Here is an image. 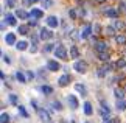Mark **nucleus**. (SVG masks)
I'll list each match as a JSON object with an SVG mask.
<instances>
[{
    "mask_svg": "<svg viewBox=\"0 0 126 123\" xmlns=\"http://www.w3.org/2000/svg\"><path fill=\"white\" fill-rule=\"evenodd\" d=\"M67 101H69V105H70L72 109H76V107L79 106V103H78V100H76L75 95H69V97H67Z\"/></svg>",
    "mask_w": 126,
    "mask_h": 123,
    "instance_id": "obj_8",
    "label": "nucleus"
},
{
    "mask_svg": "<svg viewBox=\"0 0 126 123\" xmlns=\"http://www.w3.org/2000/svg\"><path fill=\"white\" fill-rule=\"evenodd\" d=\"M17 31L20 33V34H23V36H25V34H28V25H20L17 28Z\"/></svg>",
    "mask_w": 126,
    "mask_h": 123,
    "instance_id": "obj_27",
    "label": "nucleus"
},
{
    "mask_svg": "<svg viewBox=\"0 0 126 123\" xmlns=\"http://www.w3.org/2000/svg\"><path fill=\"white\" fill-rule=\"evenodd\" d=\"M16 80L19 83H27V78H25V75H23L22 72H16Z\"/></svg>",
    "mask_w": 126,
    "mask_h": 123,
    "instance_id": "obj_24",
    "label": "nucleus"
},
{
    "mask_svg": "<svg viewBox=\"0 0 126 123\" xmlns=\"http://www.w3.org/2000/svg\"><path fill=\"white\" fill-rule=\"evenodd\" d=\"M55 56L58 58V59H65L67 58V50L64 45H58L55 48Z\"/></svg>",
    "mask_w": 126,
    "mask_h": 123,
    "instance_id": "obj_2",
    "label": "nucleus"
},
{
    "mask_svg": "<svg viewBox=\"0 0 126 123\" xmlns=\"http://www.w3.org/2000/svg\"><path fill=\"white\" fill-rule=\"evenodd\" d=\"M5 27H6V20H3V22H2V30H5Z\"/></svg>",
    "mask_w": 126,
    "mask_h": 123,
    "instance_id": "obj_42",
    "label": "nucleus"
},
{
    "mask_svg": "<svg viewBox=\"0 0 126 123\" xmlns=\"http://www.w3.org/2000/svg\"><path fill=\"white\" fill-rule=\"evenodd\" d=\"M5 20H6L9 25H16V14H6V16H5Z\"/></svg>",
    "mask_w": 126,
    "mask_h": 123,
    "instance_id": "obj_18",
    "label": "nucleus"
},
{
    "mask_svg": "<svg viewBox=\"0 0 126 123\" xmlns=\"http://www.w3.org/2000/svg\"><path fill=\"white\" fill-rule=\"evenodd\" d=\"M47 69L50 72H58L61 69V66H59V62H58L56 59H50V61L47 62Z\"/></svg>",
    "mask_w": 126,
    "mask_h": 123,
    "instance_id": "obj_4",
    "label": "nucleus"
},
{
    "mask_svg": "<svg viewBox=\"0 0 126 123\" xmlns=\"http://www.w3.org/2000/svg\"><path fill=\"white\" fill-rule=\"evenodd\" d=\"M117 67H120V69H125V67H126V61H125V59H120V61H117Z\"/></svg>",
    "mask_w": 126,
    "mask_h": 123,
    "instance_id": "obj_35",
    "label": "nucleus"
},
{
    "mask_svg": "<svg viewBox=\"0 0 126 123\" xmlns=\"http://www.w3.org/2000/svg\"><path fill=\"white\" fill-rule=\"evenodd\" d=\"M114 95H115V98H117V100H123L125 93H123L122 89H115V90H114Z\"/></svg>",
    "mask_w": 126,
    "mask_h": 123,
    "instance_id": "obj_26",
    "label": "nucleus"
},
{
    "mask_svg": "<svg viewBox=\"0 0 126 123\" xmlns=\"http://www.w3.org/2000/svg\"><path fill=\"white\" fill-rule=\"evenodd\" d=\"M16 48H17V50H20V52L27 50V48H28V42H27V41H19V42L16 44Z\"/></svg>",
    "mask_w": 126,
    "mask_h": 123,
    "instance_id": "obj_16",
    "label": "nucleus"
},
{
    "mask_svg": "<svg viewBox=\"0 0 126 123\" xmlns=\"http://www.w3.org/2000/svg\"><path fill=\"white\" fill-rule=\"evenodd\" d=\"M41 3H42V6H44V8H51L53 0H41Z\"/></svg>",
    "mask_w": 126,
    "mask_h": 123,
    "instance_id": "obj_28",
    "label": "nucleus"
},
{
    "mask_svg": "<svg viewBox=\"0 0 126 123\" xmlns=\"http://www.w3.org/2000/svg\"><path fill=\"white\" fill-rule=\"evenodd\" d=\"M39 90H41L42 93H45V95H50V93H53V87L47 86V84H44V86L39 87Z\"/></svg>",
    "mask_w": 126,
    "mask_h": 123,
    "instance_id": "obj_17",
    "label": "nucleus"
},
{
    "mask_svg": "<svg viewBox=\"0 0 126 123\" xmlns=\"http://www.w3.org/2000/svg\"><path fill=\"white\" fill-rule=\"evenodd\" d=\"M37 0H23V5L25 6H28V5H33V3H36Z\"/></svg>",
    "mask_w": 126,
    "mask_h": 123,
    "instance_id": "obj_38",
    "label": "nucleus"
},
{
    "mask_svg": "<svg viewBox=\"0 0 126 123\" xmlns=\"http://www.w3.org/2000/svg\"><path fill=\"white\" fill-rule=\"evenodd\" d=\"M86 123H90V122H86Z\"/></svg>",
    "mask_w": 126,
    "mask_h": 123,
    "instance_id": "obj_43",
    "label": "nucleus"
},
{
    "mask_svg": "<svg viewBox=\"0 0 126 123\" xmlns=\"http://www.w3.org/2000/svg\"><path fill=\"white\" fill-rule=\"evenodd\" d=\"M39 37L42 41H48V39L53 37V31H50V28H42L39 31Z\"/></svg>",
    "mask_w": 126,
    "mask_h": 123,
    "instance_id": "obj_3",
    "label": "nucleus"
},
{
    "mask_svg": "<svg viewBox=\"0 0 126 123\" xmlns=\"http://www.w3.org/2000/svg\"><path fill=\"white\" fill-rule=\"evenodd\" d=\"M115 42L120 44V45H125L126 44V36H123V34H117V36H115Z\"/></svg>",
    "mask_w": 126,
    "mask_h": 123,
    "instance_id": "obj_22",
    "label": "nucleus"
},
{
    "mask_svg": "<svg viewBox=\"0 0 126 123\" xmlns=\"http://www.w3.org/2000/svg\"><path fill=\"white\" fill-rule=\"evenodd\" d=\"M117 109L118 111H125L126 109V101L125 100H117Z\"/></svg>",
    "mask_w": 126,
    "mask_h": 123,
    "instance_id": "obj_25",
    "label": "nucleus"
},
{
    "mask_svg": "<svg viewBox=\"0 0 126 123\" xmlns=\"http://www.w3.org/2000/svg\"><path fill=\"white\" fill-rule=\"evenodd\" d=\"M9 101H11L14 106H19V105H17V97L14 95V93H11V95H9Z\"/></svg>",
    "mask_w": 126,
    "mask_h": 123,
    "instance_id": "obj_32",
    "label": "nucleus"
},
{
    "mask_svg": "<svg viewBox=\"0 0 126 123\" xmlns=\"http://www.w3.org/2000/svg\"><path fill=\"white\" fill-rule=\"evenodd\" d=\"M109 70H110V66H109V64H106V66L100 67V69H98V76H100V78H103V76H104Z\"/></svg>",
    "mask_w": 126,
    "mask_h": 123,
    "instance_id": "obj_14",
    "label": "nucleus"
},
{
    "mask_svg": "<svg viewBox=\"0 0 126 123\" xmlns=\"http://www.w3.org/2000/svg\"><path fill=\"white\" fill-rule=\"evenodd\" d=\"M0 122H2V123H9V115L3 112V114H2V117H0Z\"/></svg>",
    "mask_w": 126,
    "mask_h": 123,
    "instance_id": "obj_31",
    "label": "nucleus"
},
{
    "mask_svg": "<svg viewBox=\"0 0 126 123\" xmlns=\"http://www.w3.org/2000/svg\"><path fill=\"white\" fill-rule=\"evenodd\" d=\"M73 69H75V72H78V73H86L87 72V62L78 59V61H75Z\"/></svg>",
    "mask_w": 126,
    "mask_h": 123,
    "instance_id": "obj_1",
    "label": "nucleus"
},
{
    "mask_svg": "<svg viewBox=\"0 0 126 123\" xmlns=\"http://www.w3.org/2000/svg\"><path fill=\"white\" fill-rule=\"evenodd\" d=\"M53 48H55V45H53V44H47L44 50H45V52H50V50H53Z\"/></svg>",
    "mask_w": 126,
    "mask_h": 123,
    "instance_id": "obj_39",
    "label": "nucleus"
},
{
    "mask_svg": "<svg viewBox=\"0 0 126 123\" xmlns=\"http://www.w3.org/2000/svg\"><path fill=\"white\" fill-rule=\"evenodd\" d=\"M16 17H19V19H28L30 14H28L25 9H16Z\"/></svg>",
    "mask_w": 126,
    "mask_h": 123,
    "instance_id": "obj_15",
    "label": "nucleus"
},
{
    "mask_svg": "<svg viewBox=\"0 0 126 123\" xmlns=\"http://www.w3.org/2000/svg\"><path fill=\"white\" fill-rule=\"evenodd\" d=\"M44 16V11H42V9H31V11H30V17H33V19H41Z\"/></svg>",
    "mask_w": 126,
    "mask_h": 123,
    "instance_id": "obj_12",
    "label": "nucleus"
},
{
    "mask_svg": "<svg viewBox=\"0 0 126 123\" xmlns=\"http://www.w3.org/2000/svg\"><path fill=\"white\" fill-rule=\"evenodd\" d=\"M5 42H6V45H14L16 42V34L14 33H8L6 36H5Z\"/></svg>",
    "mask_w": 126,
    "mask_h": 123,
    "instance_id": "obj_7",
    "label": "nucleus"
},
{
    "mask_svg": "<svg viewBox=\"0 0 126 123\" xmlns=\"http://www.w3.org/2000/svg\"><path fill=\"white\" fill-rule=\"evenodd\" d=\"M104 14L108 17H110V19H117L118 17V11H117V9H114V8H108L104 11Z\"/></svg>",
    "mask_w": 126,
    "mask_h": 123,
    "instance_id": "obj_9",
    "label": "nucleus"
},
{
    "mask_svg": "<svg viewBox=\"0 0 126 123\" xmlns=\"http://www.w3.org/2000/svg\"><path fill=\"white\" fill-rule=\"evenodd\" d=\"M83 106H84V114H86V115H90V114H92V105H90L89 101H86Z\"/></svg>",
    "mask_w": 126,
    "mask_h": 123,
    "instance_id": "obj_23",
    "label": "nucleus"
},
{
    "mask_svg": "<svg viewBox=\"0 0 126 123\" xmlns=\"http://www.w3.org/2000/svg\"><path fill=\"white\" fill-rule=\"evenodd\" d=\"M90 33H92V27L90 25H86L83 28V31H81V39H87L90 36Z\"/></svg>",
    "mask_w": 126,
    "mask_h": 123,
    "instance_id": "obj_13",
    "label": "nucleus"
},
{
    "mask_svg": "<svg viewBox=\"0 0 126 123\" xmlns=\"http://www.w3.org/2000/svg\"><path fill=\"white\" fill-rule=\"evenodd\" d=\"M95 48H96V52H98V53H104L106 50H108V44H106V42H96L95 44Z\"/></svg>",
    "mask_w": 126,
    "mask_h": 123,
    "instance_id": "obj_10",
    "label": "nucleus"
},
{
    "mask_svg": "<svg viewBox=\"0 0 126 123\" xmlns=\"http://www.w3.org/2000/svg\"><path fill=\"white\" fill-rule=\"evenodd\" d=\"M69 16L72 19H76V11H75V9H70V11H69Z\"/></svg>",
    "mask_w": 126,
    "mask_h": 123,
    "instance_id": "obj_40",
    "label": "nucleus"
},
{
    "mask_svg": "<svg viewBox=\"0 0 126 123\" xmlns=\"http://www.w3.org/2000/svg\"><path fill=\"white\" fill-rule=\"evenodd\" d=\"M17 107H19V112H20V114H22L23 117H28V114H27V111H25V107H23V106H20V105H19Z\"/></svg>",
    "mask_w": 126,
    "mask_h": 123,
    "instance_id": "obj_34",
    "label": "nucleus"
},
{
    "mask_svg": "<svg viewBox=\"0 0 126 123\" xmlns=\"http://www.w3.org/2000/svg\"><path fill=\"white\" fill-rule=\"evenodd\" d=\"M37 114H39V119L42 122H45V123L50 122V114H48L45 109H37Z\"/></svg>",
    "mask_w": 126,
    "mask_h": 123,
    "instance_id": "obj_6",
    "label": "nucleus"
},
{
    "mask_svg": "<svg viewBox=\"0 0 126 123\" xmlns=\"http://www.w3.org/2000/svg\"><path fill=\"white\" fill-rule=\"evenodd\" d=\"M16 3H17V0H6L8 8H14V6H16Z\"/></svg>",
    "mask_w": 126,
    "mask_h": 123,
    "instance_id": "obj_33",
    "label": "nucleus"
},
{
    "mask_svg": "<svg viewBox=\"0 0 126 123\" xmlns=\"http://www.w3.org/2000/svg\"><path fill=\"white\" fill-rule=\"evenodd\" d=\"M51 106H53V109H56V111H61V109H62V105H61L59 101H53Z\"/></svg>",
    "mask_w": 126,
    "mask_h": 123,
    "instance_id": "obj_30",
    "label": "nucleus"
},
{
    "mask_svg": "<svg viewBox=\"0 0 126 123\" xmlns=\"http://www.w3.org/2000/svg\"><path fill=\"white\" fill-rule=\"evenodd\" d=\"M47 25H48V28H56L59 25V20H58L56 16H48L47 17Z\"/></svg>",
    "mask_w": 126,
    "mask_h": 123,
    "instance_id": "obj_5",
    "label": "nucleus"
},
{
    "mask_svg": "<svg viewBox=\"0 0 126 123\" xmlns=\"http://www.w3.org/2000/svg\"><path fill=\"white\" fill-rule=\"evenodd\" d=\"M114 28H117V30H122V31H125L126 30V25L122 22V20H117L115 19V22H114Z\"/></svg>",
    "mask_w": 126,
    "mask_h": 123,
    "instance_id": "obj_20",
    "label": "nucleus"
},
{
    "mask_svg": "<svg viewBox=\"0 0 126 123\" xmlns=\"http://www.w3.org/2000/svg\"><path fill=\"white\" fill-rule=\"evenodd\" d=\"M106 34L112 36V34H114V27H106Z\"/></svg>",
    "mask_w": 126,
    "mask_h": 123,
    "instance_id": "obj_36",
    "label": "nucleus"
},
{
    "mask_svg": "<svg viewBox=\"0 0 126 123\" xmlns=\"http://www.w3.org/2000/svg\"><path fill=\"white\" fill-rule=\"evenodd\" d=\"M98 58L101 61H109V55H108V52H104V53H98Z\"/></svg>",
    "mask_w": 126,
    "mask_h": 123,
    "instance_id": "obj_29",
    "label": "nucleus"
},
{
    "mask_svg": "<svg viewBox=\"0 0 126 123\" xmlns=\"http://www.w3.org/2000/svg\"><path fill=\"white\" fill-rule=\"evenodd\" d=\"M69 83H70V76H69V75H62L59 80H58V84H59L61 87H65Z\"/></svg>",
    "mask_w": 126,
    "mask_h": 123,
    "instance_id": "obj_11",
    "label": "nucleus"
},
{
    "mask_svg": "<svg viewBox=\"0 0 126 123\" xmlns=\"http://www.w3.org/2000/svg\"><path fill=\"white\" fill-rule=\"evenodd\" d=\"M75 90L79 92L81 95H86V87H84V84H79V83H76V84H75Z\"/></svg>",
    "mask_w": 126,
    "mask_h": 123,
    "instance_id": "obj_21",
    "label": "nucleus"
},
{
    "mask_svg": "<svg viewBox=\"0 0 126 123\" xmlns=\"http://www.w3.org/2000/svg\"><path fill=\"white\" fill-rule=\"evenodd\" d=\"M27 76H28V78H31V80H33V78H34V73H33V72H27Z\"/></svg>",
    "mask_w": 126,
    "mask_h": 123,
    "instance_id": "obj_41",
    "label": "nucleus"
},
{
    "mask_svg": "<svg viewBox=\"0 0 126 123\" xmlns=\"http://www.w3.org/2000/svg\"><path fill=\"white\" fill-rule=\"evenodd\" d=\"M78 56H79V50H78V48H76V47L73 45V47L70 48V58H73V59L78 61Z\"/></svg>",
    "mask_w": 126,
    "mask_h": 123,
    "instance_id": "obj_19",
    "label": "nucleus"
},
{
    "mask_svg": "<svg viewBox=\"0 0 126 123\" xmlns=\"http://www.w3.org/2000/svg\"><path fill=\"white\" fill-rule=\"evenodd\" d=\"M2 59H3V62H6V64H9V62H11V59H9V58H8V55H5V53H2Z\"/></svg>",
    "mask_w": 126,
    "mask_h": 123,
    "instance_id": "obj_37",
    "label": "nucleus"
}]
</instances>
